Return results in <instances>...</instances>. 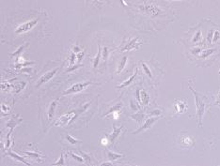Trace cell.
<instances>
[{
    "instance_id": "6da1fadb",
    "label": "cell",
    "mask_w": 220,
    "mask_h": 166,
    "mask_svg": "<svg viewBox=\"0 0 220 166\" xmlns=\"http://www.w3.org/2000/svg\"><path fill=\"white\" fill-rule=\"evenodd\" d=\"M189 89L192 91V93L195 96V104L197 108V116H198V126L200 128L202 127V117L203 115L207 111V108L210 105V99L206 97L205 95L198 93L196 91L194 87L189 84Z\"/></svg>"
},
{
    "instance_id": "7a4b0ae2",
    "label": "cell",
    "mask_w": 220,
    "mask_h": 166,
    "mask_svg": "<svg viewBox=\"0 0 220 166\" xmlns=\"http://www.w3.org/2000/svg\"><path fill=\"white\" fill-rule=\"evenodd\" d=\"M76 115H77V114L75 113V111H72V112L67 113L65 115H63L62 116H60L54 125L60 126V127H65V126L70 124V123L76 117Z\"/></svg>"
},
{
    "instance_id": "3957f363",
    "label": "cell",
    "mask_w": 220,
    "mask_h": 166,
    "mask_svg": "<svg viewBox=\"0 0 220 166\" xmlns=\"http://www.w3.org/2000/svg\"><path fill=\"white\" fill-rule=\"evenodd\" d=\"M92 84H94V83H92V82H84V83H78V84H75V85H73L72 87H70L69 89H67L66 91H64L62 96H66V95L74 94V93H78V92H81L84 88H86L90 85H92Z\"/></svg>"
},
{
    "instance_id": "277c9868",
    "label": "cell",
    "mask_w": 220,
    "mask_h": 166,
    "mask_svg": "<svg viewBox=\"0 0 220 166\" xmlns=\"http://www.w3.org/2000/svg\"><path fill=\"white\" fill-rule=\"evenodd\" d=\"M37 24H38V19H33V20L27 21V22L20 24V26H18L16 27V29H15V33L16 34L26 33L27 31H29V30H31Z\"/></svg>"
},
{
    "instance_id": "5b68a950",
    "label": "cell",
    "mask_w": 220,
    "mask_h": 166,
    "mask_svg": "<svg viewBox=\"0 0 220 166\" xmlns=\"http://www.w3.org/2000/svg\"><path fill=\"white\" fill-rule=\"evenodd\" d=\"M141 44H142V42L140 41V39L138 38H134V39H132V41H128L126 44H124L123 46H122L121 51V52H126V51L134 50V49H137L138 48V46H140Z\"/></svg>"
},
{
    "instance_id": "8992f818",
    "label": "cell",
    "mask_w": 220,
    "mask_h": 166,
    "mask_svg": "<svg viewBox=\"0 0 220 166\" xmlns=\"http://www.w3.org/2000/svg\"><path fill=\"white\" fill-rule=\"evenodd\" d=\"M59 68H57V69L51 70V72H48L46 73H44V74L39 79V81L37 82L36 87H40V85H41L42 84H44V83H47L48 81H50V80L53 78L55 75H56V73L59 72Z\"/></svg>"
},
{
    "instance_id": "52a82bcc",
    "label": "cell",
    "mask_w": 220,
    "mask_h": 166,
    "mask_svg": "<svg viewBox=\"0 0 220 166\" xmlns=\"http://www.w3.org/2000/svg\"><path fill=\"white\" fill-rule=\"evenodd\" d=\"M159 118H160V117L158 116V117H150V118H148V119H146V121H145L144 124H143L137 131H134L133 133H134V134H136V133H141V131H146V130H149V129H151V126L153 125L154 123L156 122Z\"/></svg>"
},
{
    "instance_id": "ba28073f",
    "label": "cell",
    "mask_w": 220,
    "mask_h": 166,
    "mask_svg": "<svg viewBox=\"0 0 220 166\" xmlns=\"http://www.w3.org/2000/svg\"><path fill=\"white\" fill-rule=\"evenodd\" d=\"M179 144L184 148H190L194 146V140L189 135H183L179 139Z\"/></svg>"
},
{
    "instance_id": "9c48e42d",
    "label": "cell",
    "mask_w": 220,
    "mask_h": 166,
    "mask_svg": "<svg viewBox=\"0 0 220 166\" xmlns=\"http://www.w3.org/2000/svg\"><path fill=\"white\" fill-rule=\"evenodd\" d=\"M174 109H175V112L178 114L184 113L186 109H187L186 100H175V102H174Z\"/></svg>"
},
{
    "instance_id": "30bf717a",
    "label": "cell",
    "mask_w": 220,
    "mask_h": 166,
    "mask_svg": "<svg viewBox=\"0 0 220 166\" xmlns=\"http://www.w3.org/2000/svg\"><path fill=\"white\" fill-rule=\"evenodd\" d=\"M123 129V126H121L120 128H117L115 126H113V131L112 133L108 135V138H109V141H110V144H114L116 139L118 138V136L120 135V133H121V130Z\"/></svg>"
},
{
    "instance_id": "8fae6325",
    "label": "cell",
    "mask_w": 220,
    "mask_h": 166,
    "mask_svg": "<svg viewBox=\"0 0 220 166\" xmlns=\"http://www.w3.org/2000/svg\"><path fill=\"white\" fill-rule=\"evenodd\" d=\"M106 153H107V159H108V161H117V159H121V158H123V157H124L123 154H120V153H115V152L110 151V150H107V151H106Z\"/></svg>"
},
{
    "instance_id": "7c38bea8",
    "label": "cell",
    "mask_w": 220,
    "mask_h": 166,
    "mask_svg": "<svg viewBox=\"0 0 220 166\" xmlns=\"http://www.w3.org/2000/svg\"><path fill=\"white\" fill-rule=\"evenodd\" d=\"M57 104V101L53 100L50 103V105H49V108H48V118H49V120H52V118H53L55 111H56Z\"/></svg>"
},
{
    "instance_id": "4fadbf2b",
    "label": "cell",
    "mask_w": 220,
    "mask_h": 166,
    "mask_svg": "<svg viewBox=\"0 0 220 166\" xmlns=\"http://www.w3.org/2000/svg\"><path fill=\"white\" fill-rule=\"evenodd\" d=\"M137 72H138V70H136V72H134V74H133L132 76H131V77H130L129 79H128V80H126V81H125V82H123V83H122L121 85H118V87H117V88H122V87H128V85H131V84H132V83H133V81L134 80V78H136V76L137 75Z\"/></svg>"
},
{
    "instance_id": "5bb4252c",
    "label": "cell",
    "mask_w": 220,
    "mask_h": 166,
    "mask_svg": "<svg viewBox=\"0 0 220 166\" xmlns=\"http://www.w3.org/2000/svg\"><path fill=\"white\" fill-rule=\"evenodd\" d=\"M6 155H8V156H10V157H11L12 159H16V161H20V162H22V163H24V164H26V165H30V163L29 162H27L26 159H24V158H22V157H20L19 155H17V154H15V153H13V152H7V154Z\"/></svg>"
},
{
    "instance_id": "9a60e30c",
    "label": "cell",
    "mask_w": 220,
    "mask_h": 166,
    "mask_svg": "<svg viewBox=\"0 0 220 166\" xmlns=\"http://www.w3.org/2000/svg\"><path fill=\"white\" fill-rule=\"evenodd\" d=\"M145 116H146L145 114H143L141 112H138V113L134 114V115H131V118H133L134 121L140 124V123H142L143 120H144Z\"/></svg>"
},
{
    "instance_id": "2e32d148",
    "label": "cell",
    "mask_w": 220,
    "mask_h": 166,
    "mask_svg": "<svg viewBox=\"0 0 220 166\" xmlns=\"http://www.w3.org/2000/svg\"><path fill=\"white\" fill-rule=\"evenodd\" d=\"M101 55H102V51H101V45L98 46V53H97V55L95 57L93 58L92 62H93V68L94 69H96L98 64H99V62L101 61Z\"/></svg>"
},
{
    "instance_id": "e0dca14e",
    "label": "cell",
    "mask_w": 220,
    "mask_h": 166,
    "mask_svg": "<svg viewBox=\"0 0 220 166\" xmlns=\"http://www.w3.org/2000/svg\"><path fill=\"white\" fill-rule=\"evenodd\" d=\"M140 92H141V96H140V98H141L142 104H143V105H148V104H149V101H150V96H149V94L147 93L145 90H140Z\"/></svg>"
},
{
    "instance_id": "ac0fdd59",
    "label": "cell",
    "mask_w": 220,
    "mask_h": 166,
    "mask_svg": "<svg viewBox=\"0 0 220 166\" xmlns=\"http://www.w3.org/2000/svg\"><path fill=\"white\" fill-rule=\"evenodd\" d=\"M12 88H13V90L16 92V93H19V92L22 90V89H24V85H26V83L24 82H21V83H15V84H12L11 85Z\"/></svg>"
},
{
    "instance_id": "d6986e66",
    "label": "cell",
    "mask_w": 220,
    "mask_h": 166,
    "mask_svg": "<svg viewBox=\"0 0 220 166\" xmlns=\"http://www.w3.org/2000/svg\"><path fill=\"white\" fill-rule=\"evenodd\" d=\"M127 59H128V57L126 56V55H124V56L121 58L120 65H119V67H118L117 73H121L122 70H123V69L125 68V65H126V63H127Z\"/></svg>"
},
{
    "instance_id": "ffe728a7",
    "label": "cell",
    "mask_w": 220,
    "mask_h": 166,
    "mask_svg": "<svg viewBox=\"0 0 220 166\" xmlns=\"http://www.w3.org/2000/svg\"><path fill=\"white\" fill-rule=\"evenodd\" d=\"M201 39H202V34H201L200 30H198V31L196 32V34L194 35V37H193L192 42H194V43H198V42H200Z\"/></svg>"
},
{
    "instance_id": "44dd1931",
    "label": "cell",
    "mask_w": 220,
    "mask_h": 166,
    "mask_svg": "<svg viewBox=\"0 0 220 166\" xmlns=\"http://www.w3.org/2000/svg\"><path fill=\"white\" fill-rule=\"evenodd\" d=\"M213 53H215V49H207V50H204L201 52L200 56L202 58H207V57H209L210 55H212Z\"/></svg>"
},
{
    "instance_id": "7402d4cb",
    "label": "cell",
    "mask_w": 220,
    "mask_h": 166,
    "mask_svg": "<svg viewBox=\"0 0 220 166\" xmlns=\"http://www.w3.org/2000/svg\"><path fill=\"white\" fill-rule=\"evenodd\" d=\"M66 139L68 140V142L70 144H78V143H82V141L78 140V139H75V138H73L70 134H66Z\"/></svg>"
},
{
    "instance_id": "603a6c76",
    "label": "cell",
    "mask_w": 220,
    "mask_h": 166,
    "mask_svg": "<svg viewBox=\"0 0 220 166\" xmlns=\"http://www.w3.org/2000/svg\"><path fill=\"white\" fill-rule=\"evenodd\" d=\"M121 106H122V103H121V102H119V103L117 104V105H115V106L113 107V108L111 109V110H109L108 112L106 113L105 115H103V116H105V115H111L112 113H114V112H117V111H120V109L121 108Z\"/></svg>"
},
{
    "instance_id": "cb8c5ba5",
    "label": "cell",
    "mask_w": 220,
    "mask_h": 166,
    "mask_svg": "<svg viewBox=\"0 0 220 166\" xmlns=\"http://www.w3.org/2000/svg\"><path fill=\"white\" fill-rule=\"evenodd\" d=\"M108 53H109V51H108V48L107 47H103V52H102V56H103V60L105 61L107 60V57H108Z\"/></svg>"
},
{
    "instance_id": "d4e9b609",
    "label": "cell",
    "mask_w": 220,
    "mask_h": 166,
    "mask_svg": "<svg viewBox=\"0 0 220 166\" xmlns=\"http://www.w3.org/2000/svg\"><path fill=\"white\" fill-rule=\"evenodd\" d=\"M141 65H142V68H143V70H144V72H145L146 74L148 75L150 78H152L151 72V70H150V68H149L148 66H147L145 63H142Z\"/></svg>"
},
{
    "instance_id": "484cf974",
    "label": "cell",
    "mask_w": 220,
    "mask_h": 166,
    "mask_svg": "<svg viewBox=\"0 0 220 166\" xmlns=\"http://www.w3.org/2000/svg\"><path fill=\"white\" fill-rule=\"evenodd\" d=\"M70 155L72 157L73 159H75V161H77L79 162H84L85 161V159L83 158V157H80V156L76 155V154H74V153H70Z\"/></svg>"
},
{
    "instance_id": "4316f807",
    "label": "cell",
    "mask_w": 220,
    "mask_h": 166,
    "mask_svg": "<svg viewBox=\"0 0 220 166\" xmlns=\"http://www.w3.org/2000/svg\"><path fill=\"white\" fill-rule=\"evenodd\" d=\"M201 52H202V49L200 47H194L191 49V53L193 54L194 55H198V54H200Z\"/></svg>"
},
{
    "instance_id": "83f0119b",
    "label": "cell",
    "mask_w": 220,
    "mask_h": 166,
    "mask_svg": "<svg viewBox=\"0 0 220 166\" xmlns=\"http://www.w3.org/2000/svg\"><path fill=\"white\" fill-rule=\"evenodd\" d=\"M24 45H22V46H21V47H20L19 49H18V50H17L16 52H14V53L11 54V56H12V57H15V56L18 57V56H19V54H21V52H22V51L24 50Z\"/></svg>"
},
{
    "instance_id": "f1b7e54d",
    "label": "cell",
    "mask_w": 220,
    "mask_h": 166,
    "mask_svg": "<svg viewBox=\"0 0 220 166\" xmlns=\"http://www.w3.org/2000/svg\"><path fill=\"white\" fill-rule=\"evenodd\" d=\"M64 164H65V162H64V155H63V153H62L61 156H60L59 159L57 162H55L54 165H64Z\"/></svg>"
},
{
    "instance_id": "f546056e",
    "label": "cell",
    "mask_w": 220,
    "mask_h": 166,
    "mask_svg": "<svg viewBox=\"0 0 220 166\" xmlns=\"http://www.w3.org/2000/svg\"><path fill=\"white\" fill-rule=\"evenodd\" d=\"M213 30H210L209 33H208V37H207V41L209 43H212L213 42Z\"/></svg>"
},
{
    "instance_id": "4dcf8cb0",
    "label": "cell",
    "mask_w": 220,
    "mask_h": 166,
    "mask_svg": "<svg viewBox=\"0 0 220 166\" xmlns=\"http://www.w3.org/2000/svg\"><path fill=\"white\" fill-rule=\"evenodd\" d=\"M101 144H103V146H108V144H110V141H109V138L108 137H103L101 139Z\"/></svg>"
},
{
    "instance_id": "1f68e13d",
    "label": "cell",
    "mask_w": 220,
    "mask_h": 166,
    "mask_svg": "<svg viewBox=\"0 0 220 166\" xmlns=\"http://www.w3.org/2000/svg\"><path fill=\"white\" fill-rule=\"evenodd\" d=\"M220 38V33L219 31H215L213 33V42H216Z\"/></svg>"
},
{
    "instance_id": "d6a6232c",
    "label": "cell",
    "mask_w": 220,
    "mask_h": 166,
    "mask_svg": "<svg viewBox=\"0 0 220 166\" xmlns=\"http://www.w3.org/2000/svg\"><path fill=\"white\" fill-rule=\"evenodd\" d=\"M24 153H26V154H27V155L33 156V157H34V158H36V159H40V158H41V155L38 154V153H33V152H28V151H24Z\"/></svg>"
},
{
    "instance_id": "836d02e7",
    "label": "cell",
    "mask_w": 220,
    "mask_h": 166,
    "mask_svg": "<svg viewBox=\"0 0 220 166\" xmlns=\"http://www.w3.org/2000/svg\"><path fill=\"white\" fill-rule=\"evenodd\" d=\"M83 56H84V52H80V53L76 54V59H77L78 62H80V61L82 60Z\"/></svg>"
},
{
    "instance_id": "e575fe53",
    "label": "cell",
    "mask_w": 220,
    "mask_h": 166,
    "mask_svg": "<svg viewBox=\"0 0 220 166\" xmlns=\"http://www.w3.org/2000/svg\"><path fill=\"white\" fill-rule=\"evenodd\" d=\"M80 50H81L80 47H79V46H77V45H74V46H73V47H72V52H73V53H74V54H78V53H80Z\"/></svg>"
},
{
    "instance_id": "d590c367",
    "label": "cell",
    "mask_w": 220,
    "mask_h": 166,
    "mask_svg": "<svg viewBox=\"0 0 220 166\" xmlns=\"http://www.w3.org/2000/svg\"><path fill=\"white\" fill-rule=\"evenodd\" d=\"M215 105H216V106H219V107H220V91L218 92L217 96H216V100H215Z\"/></svg>"
},
{
    "instance_id": "8d00e7d4",
    "label": "cell",
    "mask_w": 220,
    "mask_h": 166,
    "mask_svg": "<svg viewBox=\"0 0 220 166\" xmlns=\"http://www.w3.org/2000/svg\"><path fill=\"white\" fill-rule=\"evenodd\" d=\"M150 115H160L161 111L160 110H154V111H152V112L150 113Z\"/></svg>"
},
{
    "instance_id": "74e56055",
    "label": "cell",
    "mask_w": 220,
    "mask_h": 166,
    "mask_svg": "<svg viewBox=\"0 0 220 166\" xmlns=\"http://www.w3.org/2000/svg\"><path fill=\"white\" fill-rule=\"evenodd\" d=\"M131 106H132V109H133V110H138V108H139V107H138V104H134V102L133 100L131 101Z\"/></svg>"
},
{
    "instance_id": "f35d334b",
    "label": "cell",
    "mask_w": 220,
    "mask_h": 166,
    "mask_svg": "<svg viewBox=\"0 0 220 166\" xmlns=\"http://www.w3.org/2000/svg\"><path fill=\"white\" fill-rule=\"evenodd\" d=\"M1 107H2V111H4V113H7V111L10 110V108L7 107V105H5V104H3V103H2Z\"/></svg>"
},
{
    "instance_id": "ab89813d",
    "label": "cell",
    "mask_w": 220,
    "mask_h": 166,
    "mask_svg": "<svg viewBox=\"0 0 220 166\" xmlns=\"http://www.w3.org/2000/svg\"><path fill=\"white\" fill-rule=\"evenodd\" d=\"M112 115H113V118H114V119H118V117H119V111H117V112L112 113Z\"/></svg>"
},
{
    "instance_id": "60d3db41",
    "label": "cell",
    "mask_w": 220,
    "mask_h": 166,
    "mask_svg": "<svg viewBox=\"0 0 220 166\" xmlns=\"http://www.w3.org/2000/svg\"><path fill=\"white\" fill-rule=\"evenodd\" d=\"M102 165H112V162H109V161L103 162V163H102Z\"/></svg>"
},
{
    "instance_id": "b9f144b4",
    "label": "cell",
    "mask_w": 220,
    "mask_h": 166,
    "mask_svg": "<svg viewBox=\"0 0 220 166\" xmlns=\"http://www.w3.org/2000/svg\"><path fill=\"white\" fill-rule=\"evenodd\" d=\"M94 1H95V2L97 3V2H99V0H94Z\"/></svg>"
},
{
    "instance_id": "7bdbcfd3",
    "label": "cell",
    "mask_w": 220,
    "mask_h": 166,
    "mask_svg": "<svg viewBox=\"0 0 220 166\" xmlns=\"http://www.w3.org/2000/svg\"><path fill=\"white\" fill-rule=\"evenodd\" d=\"M219 74H220V72H219Z\"/></svg>"
}]
</instances>
